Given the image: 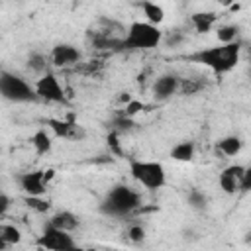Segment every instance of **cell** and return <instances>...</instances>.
Wrapping results in <instances>:
<instances>
[{
  "label": "cell",
  "instance_id": "603a6c76",
  "mask_svg": "<svg viewBox=\"0 0 251 251\" xmlns=\"http://www.w3.org/2000/svg\"><path fill=\"white\" fill-rule=\"evenodd\" d=\"M24 202H25V206H27L29 210L39 212V214H45V212L51 208V202L45 200L43 196H25Z\"/></svg>",
  "mask_w": 251,
  "mask_h": 251
},
{
  "label": "cell",
  "instance_id": "8992f818",
  "mask_svg": "<svg viewBox=\"0 0 251 251\" xmlns=\"http://www.w3.org/2000/svg\"><path fill=\"white\" fill-rule=\"evenodd\" d=\"M35 243H37V247H41L45 251H71L76 245L69 231L57 229V227H53L49 224L45 226L41 235H37Z\"/></svg>",
  "mask_w": 251,
  "mask_h": 251
},
{
  "label": "cell",
  "instance_id": "f1b7e54d",
  "mask_svg": "<svg viewBox=\"0 0 251 251\" xmlns=\"http://www.w3.org/2000/svg\"><path fill=\"white\" fill-rule=\"evenodd\" d=\"M241 190H251V165L245 167V175L241 180Z\"/></svg>",
  "mask_w": 251,
  "mask_h": 251
},
{
  "label": "cell",
  "instance_id": "4316f807",
  "mask_svg": "<svg viewBox=\"0 0 251 251\" xmlns=\"http://www.w3.org/2000/svg\"><path fill=\"white\" fill-rule=\"evenodd\" d=\"M143 108H145V106H143V102H139V100H131L129 104H126V108H124V112H122V114L133 120V116H135V114H139V112H143Z\"/></svg>",
  "mask_w": 251,
  "mask_h": 251
},
{
  "label": "cell",
  "instance_id": "d6a6232c",
  "mask_svg": "<svg viewBox=\"0 0 251 251\" xmlns=\"http://www.w3.org/2000/svg\"><path fill=\"white\" fill-rule=\"evenodd\" d=\"M249 63H251V47H249Z\"/></svg>",
  "mask_w": 251,
  "mask_h": 251
},
{
  "label": "cell",
  "instance_id": "83f0119b",
  "mask_svg": "<svg viewBox=\"0 0 251 251\" xmlns=\"http://www.w3.org/2000/svg\"><path fill=\"white\" fill-rule=\"evenodd\" d=\"M163 39H165V43H167L169 47H175V45H178V43L184 39V35H182L180 29H173V31H171L167 37H163Z\"/></svg>",
  "mask_w": 251,
  "mask_h": 251
},
{
  "label": "cell",
  "instance_id": "4dcf8cb0",
  "mask_svg": "<svg viewBox=\"0 0 251 251\" xmlns=\"http://www.w3.org/2000/svg\"><path fill=\"white\" fill-rule=\"evenodd\" d=\"M71 251H96V249H92V247H80V245H75Z\"/></svg>",
  "mask_w": 251,
  "mask_h": 251
},
{
  "label": "cell",
  "instance_id": "7c38bea8",
  "mask_svg": "<svg viewBox=\"0 0 251 251\" xmlns=\"http://www.w3.org/2000/svg\"><path fill=\"white\" fill-rule=\"evenodd\" d=\"M47 127L53 131L55 137H63V139H78L84 135L82 127L76 126L73 120H57V118H49L47 122Z\"/></svg>",
  "mask_w": 251,
  "mask_h": 251
},
{
  "label": "cell",
  "instance_id": "e0dca14e",
  "mask_svg": "<svg viewBox=\"0 0 251 251\" xmlns=\"http://www.w3.org/2000/svg\"><path fill=\"white\" fill-rule=\"evenodd\" d=\"M29 141H31V147L35 149L37 155H47L51 151V147H53V137L47 133V129H37L29 137Z\"/></svg>",
  "mask_w": 251,
  "mask_h": 251
},
{
  "label": "cell",
  "instance_id": "44dd1931",
  "mask_svg": "<svg viewBox=\"0 0 251 251\" xmlns=\"http://www.w3.org/2000/svg\"><path fill=\"white\" fill-rule=\"evenodd\" d=\"M27 69H31V71H35V73H41V75H45V73H49L47 71V57L43 55V53H31L29 57H27Z\"/></svg>",
  "mask_w": 251,
  "mask_h": 251
},
{
  "label": "cell",
  "instance_id": "d6986e66",
  "mask_svg": "<svg viewBox=\"0 0 251 251\" xmlns=\"http://www.w3.org/2000/svg\"><path fill=\"white\" fill-rule=\"evenodd\" d=\"M141 12L145 16V22L153 24V25H159L163 20H165V10L161 4H155V2H141Z\"/></svg>",
  "mask_w": 251,
  "mask_h": 251
},
{
  "label": "cell",
  "instance_id": "ffe728a7",
  "mask_svg": "<svg viewBox=\"0 0 251 251\" xmlns=\"http://www.w3.org/2000/svg\"><path fill=\"white\" fill-rule=\"evenodd\" d=\"M237 35H239V25L235 24H224L216 29V37L220 43H233L237 41Z\"/></svg>",
  "mask_w": 251,
  "mask_h": 251
},
{
  "label": "cell",
  "instance_id": "ba28073f",
  "mask_svg": "<svg viewBox=\"0 0 251 251\" xmlns=\"http://www.w3.org/2000/svg\"><path fill=\"white\" fill-rule=\"evenodd\" d=\"M47 182L45 171H27L18 175V184L25 196H43L47 192Z\"/></svg>",
  "mask_w": 251,
  "mask_h": 251
},
{
  "label": "cell",
  "instance_id": "7402d4cb",
  "mask_svg": "<svg viewBox=\"0 0 251 251\" xmlns=\"http://www.w3.org/2000/svg\"><path fill=\"white\" fill-rule=\"evenodd\" d=\"M186 202H188V206L194 208V210H204L206 204H208V196H206L202 190L192 188V190L186 194Z\"/></svg>",
  "mask_w": 251,
  "mask_h": 251
},
{
  "label": "cell",
  "instance_id": "d4e9b609",
  "mask_svg": "<svg viewBox=\"0 0 251 251\" xmlns=\"http://www.w3.org/2000/svg\"><path fill=\"white\" fill-rule=\"evenodd\" d=\"M126 237L131 241V243H141L145 239V227L141 224H131L127 229H126Z\"/></svg>",
  "mask_w": 251,
  "mask_h": 251
},
{
  "label": "cell",
  "instance_id": "6da1fadb",
  "mask_svg": "<svg viewBox=\"0 0 251 251\" xmlns=\"http://www.w3.org/2000/svg\"><path fill=\"white\" fill-rule=\"evenodd\" d=\"M241 41H233V43H220L214 47H206L200 49L196 53H192L188 59L194 63L204 65L206 69H210L214 75H226L229 71H233L241 59Z\"/></svg>",
  "mask_w": 251,
  "mask_h": 251
},
{
  "label": "cell",
  "instance_id": "277c9868",
  "mask_svg": "<svg viewBox=\"0 0 251 251\" xmlns=\"http://www.w3.org/2000/svg\"><path fill=\"white\" fill-rule=\"evenodd\" d=\"M131 178L141 184L145 190H161L167 184V171L159 161H145V159H129L127 161Z\"/></svg>",
  "mask_w": 251,
  "mask_h": 251
},
{
  "label": "cell",
  "instance_id": "30bf717a",
  "mask_svg": "<svg viewBox=\"0 0 251 251\" xmlns=\"http://www.w3.org/2000/svg\"><path fill=\"white\" fill-rule=\"evenodd\" d=\"M180 76L178 75H173V73H165L161 76L155 78L151 90H153V96L155 100H169L171 96H175L178 90H180Z\"/></svg>",
  "mask_w": 251,
  "mask_h": 251
},
{
  "label": "cell",
  "instance_id": "7a4b0ae2",
  "mask_svg": "<svg viewBox=\"0 0 251 251\" xmlns=\"http://www.w3.org/2000/svg\"><path fill=\"white\" fill-rule=\"evenodd\" d=\"M141 206V196L127 184H114L104 200L100 202V212L110 218H126L131 216Z\"/></svg>",
  "mask_w": 251,
  "mask_h": 251
},
{
  "label": "cell",
  "instance_id": "5bb4252c",
  "mask_svg": "<svg viewBox=\"0 0 251 251\" xmlns=\"http://www.w3.org/2000/svg\"><path fill=\"white\" fill-rule=\"evenodd\" d=\"M218 22V14L216 12H194L190 16V25L196 33H208L212 31V27Z\"/></svg>",
  "mask_w": 251,
  "mask_h": 251
},
{
  "label": "cell",
  "instance_id": "3957f363",
  "mask_svg": "<svg viewBox=\"0 0 251 251\" xmlns=\"http://www.w3.org/2000/svg\"><path fill=\"white\" fill-rule=\"evenodd\" d=\"M163 37L165 35L159 29V25H153L145 20L143 22L135 20L126 29L122 49L124 51H149V49H155L163 41Z\"/></svg>",
  "mask_w": 251,
  "mask_h": 251
},
{
  "label": "cell",
  "instance_id": "f546056e",
  "mask_svg": "<svg viewBox=\"0 0 251 251\" xmlns=\"http://www.w3.org/2000/svg\"><path fill=\"white\" fill-rule=\"evenodd\" d=\"M10 202H12V200H10V196H8L6 192H0V212H2V214H6V212H8Z\"/></svg>",
  "mask_w": 251,
  "mask_h": 251
},
{
  "label": "cell",
  "instance_id": "8fae6325",
  "mask_svg": "<svg viewBox=\"0 0 251 251\" xmlns=\"http://www.w3.org/2000/svg\"><path fill=\"white\" fill-rule=\"evenodd\" d=\"M245 175V167L241 165H229L220 173L218 184L226 194H235L241 190V180Z\"/></svg>",
  "mask_w": 251,
  "mask_h": 251
},
{
  "label": "cell",
  "instance_id": "9a60e30c",
  "mask_svg": "<svg viewBox=\"0 0 251 251\" xmlns=\"http://www.w3.org/2000/svg\"><path fill=\"white\" fill-rule=\"evenodd\" d=\"M194 155H196V145H194V141H188V139L178 141L171 149V157L178 163H190L194 159Z\"/></svg>",
  "mask_w": 251,
  "mask_h": 251
},
{
  "label": "cell",
  "instance_id": "5b68a950",
  "mask_svg": "<svg viewBox=\"0 0 251 251\" xmlns=\"http://www.w3.org/2000/svg\"><path fill=\"white\" fill-rule=\"evenodd\" d=\"M0 94L8 100V102H35L37 100V92L35 86L29 84L25 78H22L16 73L10 71H2L0 73Z\"/></svg>",
  "mask_w": 251,
  "mask_h": 251
},
{
  "label": "cell",
  "instance_id": "ac0fdd59",
  "mask_svg": "<svg viewBox=\"0 0 251 251\" xmlns=\"http://www.w3.org/2000/svg\"><path fill=\"white\" fill-rule=\"evenodd\" d=\"M20 241H22V231L16 226H12V224H2L0 226V247L2 249L18 245Z\"/></svg>",
  "mask_w": 251,
  "mask_h": 251
},
{
  "label": "cell",
  "instance_id": "1f68e13d",
  "mask_svg": "<svg viewBox=\"0 0 251 251\" xmlns=\"http://www.w3.org/2000/svg\"><path fill=\"white\" fill-rule=\"evenodd\" d=\"M245 243L251 245V231H247V235H245Z\"/></svg>",
  "mask_w": 251,
  "mask_h": 251
},
{
  "label": "cell",
  "instance_id": "cb8c5ba5",
  "mask_svg": "<svg viewBox=\"0 0 251 251\" xmlns=\"http://www.w3.org/2000/svg\"><path fill=\"white\" fill-rule=\"evenodd\" d=\"M204 88V82L198 80V78H182L180 80V94H186V96H192L196 92H200Z\"/></svg>",
  "mask_w": 251,
  "mask_h": 251
},
{
  "label": "cell",
  "instance_id": "4fadbf2b",
  "mask_svg": "<svg viewBox=\"0 0 251 251\" xmlns=\"http://www.w3.org/2000/svg\"><path fill=\"white\" fill-rule=\"evenodd\" d=\"M78 224H80L78 218L71 210H59L49 218V226H53L57 229H63V231H69V233H73L78 227Z\"/></svg>",
  "mask_w": 251,
  "mask_h": 251
},
{
  "label": "cell",
  "instance_id": "2e32d148",
  "mask_svg": "<svg viewBox=\"0 0 251 251\" xmlns=\"http://www.w3.org/2000/svg\"><path fill=\"white\" fill-rule=\"evenodd\" d=\"M243 147V141L239 135H226L216 143V149L226 157H235Z\"/></svg>",
  "mask_w": 251,
  "mask_h": 251
},
{
  "label": "cell",
  "instance_id": "484cf974",
  "mask_svg": "<svg viewBox=\"0 0 251 251\" xmlns=\"http://www.w3.org/2000/svg\"><path fill=\"white\" fill-rule=\"evenodd\" d=\"M106 143H108V147H110V153H114V155H118V157H122V155H124V149H122L120 133H118V131L110 129V133L106 135Z\"/></svg>",
  "mask_w": 251,
  "mask_h": 251
},
{
  "label": "cell",
  "instance_id": "9c48e42d",
  "mask_svg": "<svg viewBox=\"0 0 251 251\" xmlns=\"http://www.w3.org/2000/svg\"><path fill=\"white\" fill-rule=\"evenodd\" d=\"M49 61L53 67L57 69H67V67H73L80 61V49L73 43H59L51 49L49 53Z\"/></svg>",
  "mask_w": 251,
  "mask_h": 251
},
{
  "label": "cell",
  "instance_id": "52a82bcc",
  "mask_svg": "<svg viewBox=\"0 0 251 251\" xmlns=\"http://www.w3.org/2000/svg\"><path fill=\"white\" fill-rule=\"evenodd\" d=\"M35 92H37V98L45 100V102H51V104H65L67 102V96H65V88L61 86L59 78L53 75V73H45L41 75L35 82Z\"/></svg>",
  "mask_w": 251,
  "mask_h": 251
}]
</instances>
